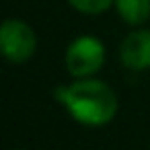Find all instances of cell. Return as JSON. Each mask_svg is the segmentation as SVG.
I'll list each match as a JSON object with an SVG mask.
<instances>
[{
    "label": "cell",
    "instance_id": "6da1fadb",
    "mask_svg": "<svg viewBox=\"0 0 150 150\" xmlns=\"http://www.w3.org/2000/svg\"><path fill=\"white\" fill-rule=\"evenodd\" d=\"M56 99L82 125L99 127L109 123L117 113V97L113 88L99 78H78L68 86L56 88Z\"/></svg>",
    "mask_w": 150,
    "mask_h": 150
},
{
    "label": "cell",
    "instance_id": "7a4b0ae2",
    "mask_svg": "<svg viewBox=\"0 0 150 150\" xmlns=\"http://www.w3.org/2000/svg\"><path fill=\"white\" fill-rule=\"evenodd\" d=\"M64 62L74 78H88L105 64V45L95 35H80L68 45Z\"/></svg>",
    "mask_w": 150,
    "mask_h": 150
},
{
    "label": "cell",
    "instance_id": "3957f363",
    "mask_svg": "<svg viewBox=\"0 0 150 150\" xmlns=\"http://www.w3.org/2000/svg\"><path fill=\"white\" fill-rule=\"evenodd\" d=\"M0 45L8 62L23 64L33 58L37 50V35L25 21L6 19L0 29Z\"/></svg>",
    "mask_w": 150,
    "mask_h": 150
},
{
    "label": "cell",
    "instance_id": "277c9868",
    "mask_svg": "<svg viewBox=\"0 0 150 150\" xmlns=\"http://www.w3.org/2000/svg\"><path fill=\"white\" fill-rule=\"evenodd\" d=\"M119 60L127 70L150 68V29L132 31L119 47Z\"/></svg>",
    "mask_w": 150,
    "mask_h": 150
},
{
    "label": "cell",
    "instance_id": "5b68a950",
    "mask_svg": "<svg viewBox=\"0 0 150 150\" xmlns=\"http://www.w3.org/2000/svg\"><path fill=\"white\" fill-rule=\"evenodd\" d=\"M115 8L127 25H142L150 17V0H115Z\"/></svg>",
    "mask_w": 150,
    "mask_h": 150
},
{
    "label": "cell",
    "instance_id": "8992f818",
    "mask_svg": "<svg viewBox=\"0 0 150 150\" xmlns=\"http://www.w3.org/2000/svg\"><path fill=\"white\" fill-rule=\"evenodd\" d=\"M70 6L76 8L78 13H84V15H99V13H105L107 8H111V4L115 0H68Z\"/></svg>",
    "mask_w": 150,
    "mask_h": 150
}]
</instances>
